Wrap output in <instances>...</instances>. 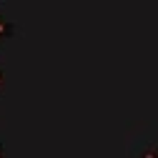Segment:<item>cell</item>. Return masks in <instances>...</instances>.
I'll list each match as a JSON object with an SVG mask.
<instances>
[{"mask_svg": "<svg viewBox=\"0 0 158 158\" xmlns=\"http://www.w3.org/2000/svg\"><path fill=\"white\" fill-rule=\"evenodd\" d=\"M13 28H15V25H13V20L0 13V40H3L5 35H10V33H13Z\"/></svg>", "mask_w": 158, "mask_h": 158, "instance_id": "obj_1", "label": "cell"}, {"mask_svg": "<svg viewBox=\"0 0 158 158\" xmlns=\"http://www.w3.org/2000/svg\"><path fill=\"white\" fill-rule=\"evenodd\" d=\"M135 158H158V143H153V146H146V148H141V153H138Z\"/></svg>", "mask_w": 158, "mask_h": 158, "instance_id": "obj_2", "label": "cell"}, {"mask_svg": "<svg viewBox=\"0 0 158 158\" xmlns=\"http://www.w3.org/2000/svg\"><path fill=\"white\" fill-rule=\"evenodd\" d=\"M5 83V73H3V68H0V85Z\"/></svg>", "mask_w": 158, "mask_h": 158, "instance_id": "obj_3", "label": "cell"}, {"mask_svg": "<svg viewBox=\"0 0 158 158\" xmlns=\"http://www.w3.org/2000/svg\"><path fill=\"white\" fill-rule=\"evenodd\" d=\"M0 158H5V148H3V143H0Z\"/></svg>", "mask_w": 158, "mask_h": 158, "instance_id": "obj_4", "label": "cell"}]
</instances>
